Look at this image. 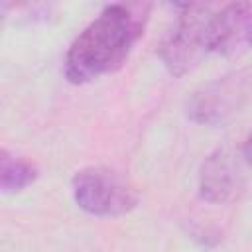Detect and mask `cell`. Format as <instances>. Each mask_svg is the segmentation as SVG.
Returning a JSON list of instances; mask_svg holds the SVG:
<instances>
[{
    "mask_svg": "<svg viewBox=\"0 0 252 252\" xmlns=\"http://www.w3.org/2000/svg\"><path fill=\"white\" fill-rule=\"evenodd\" d=\"M150 6L110 4L71 43L65 55V75L83 85L116 71L144 33Z\"/></svg>",
    "mask_w": 252,
    "mask_h": 252,
    "instance_id": "obj_1",
    "label": "cell"
},
{
    "mask_svg": "<svg viewBox=\"0 0 252 252\" xmlns=\"http://www.w3.org/2000/svg\"><path fill=\"white\" fill-rule=\"evenodd\" d=\"M215 12L205 4H183L175 26L159 45V57L173 77L193 71L213 51Z\"/></svg>",
    "mask_w": 252,
    "mask_h": 252,
    "instance_id": "obj_2",
    "label": "cell"
},
{
    "mask_svg": "<svg viewBox=\"0 0 252 252\" xmlns=\"http://www.w3.org/2000/svg\"><path fill=\"white\" fill-rule=\"evenodd\" d=\"M252 96V71L236 69L199 87L187 100V116L203 126H220L234 118Z\"/></svg>",
    "mask_w": 252,
    "mask_h": 252,
    "instance_id": "obj_3",
    "label": "cell"
},
{
    "mask_svg": "<svg viewBox=\"0 0 252 252\" xmlns=\"http://www.w3.org/2000/svg\"><path fill=\"white\" fill-rule=\"evenodd\" d=\"M75 203L94 217H122L138 205L136 191L106 167H85L71 181Z\"/></svg>",
    "mask_w": 252,
    "mask_h": 252,
    "instance_id": "obj_4",
    "label": "cell"
},
{
    "mask_svg": "<svg viewBox=\"0 0 252 252\" xmlns=\"http://www.w3.org/2000/svg\"><path fill=\"white\" fill-rule=\"evenodd\" d=\"M242 183V167L236 154L226 148L215 150L199 169V195L209 203L228 201Z\"/></svg>",
    "mask_w": 252,
    "mask_h": 252,
    "instance_id": "obj_5",
    "label": "cell"
},
{
    "mask_svg": "<svg viewBox=\"0 0 252 252\" xmlns=\"http://www.w3.org/2000/svg\"><path fill=\"white\" fill-rule=\"evenodd\" d=\"M248 47H252V2H234L215 12L213 51L234 55Z\"/></svg>",
    "mask_w": 252,
    "mask_h": 252,
    "instance_id": "obj_6",
    "label": "cell"
},
{
    "mask_svg": "<svg viewBox=\"0 0 252 252\" xmlns=\"http://www.w3.org/2000/svg\"><path fill=\"white\" fill-rule=\"evenodd\" d=\"M37 179V167L8 150H2L0 154V187L6 195L24 191L30 183Z\"/></svg>",
    "mask_w": 252,
    "mask_h": 252,
    "instance_id": "obj_7",
    "label": "cell"
},
{
    "mask_svg": "<svg viewBox=\"0 0 252 252\" xmlns=\"http://www.w3.org/2000/svg\"><path fill=\"white\" fill-rule=\"evenodd\" d=\"M242 156H244V159L248 163H252V132H250V136H248V140H246V144L242 148Z\"/></svg>",
    "mask_w": 252,
    "mask_h": 252,
    "instance_id": "obj_8",
    "label": "cell"
}]
</instances>
